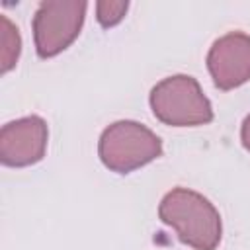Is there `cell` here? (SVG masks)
I'll return each instance as SVG.
<instances>
[{"label": "cell", "instance_id": "1", "mask_svg": "<svg viewBox=\"0 0 250 250\" xmlns=\"http://www.w3.org/2000/svg\"><path fill=\"white\" fill-rule=\"evenodd\" d=\"M158 217L193 250H215L221 242L223 227L219 211L193 189L174 188L168 191L158 205Z\"/></svg>", "mask_w": 250, "mask_h": 250}, {"label": "cell", "instance_id": "2", "mask_svg": "<svg viewBox=\"0 0 250 250\" xmlns=\"http://www.w3.org/2000/svg\"><path fill=\"white\" fill-rule=\"evenodd\" d=\"M150 109L158 121L172 127H195L213 119V107L199 82L188 74H174L150 90Z\"/></svg>", "mask_w": 250, "mask_h": 250}, {"label": "cell", "instance_id": "3", "mask_svg": "<svg viewBox=\"0 0 250 250\" xmlns=\"http://www.w3.org/2000/svg\"><path fill=\"white\" fill-rule=\"evenodd\" d=\"M98 154L111 172L129 174L156 160L162 154V141L137 121H115L102 133Z\"/></svg>", "mask_w": 250, "mask_h": 250}, {"label": "cell", "instance_id": "4", "mask_svg": "<svg viewBox=\"0 0 250 250\" xmlns=\"http://www.w3.org/2000/svg\"><path fill=\"white\" fill-rule=\"evenodd\" d=\"M88 4L82 0L41 2L33 16L35 51L41 59L62 53L80 33Z\"/></svg>", "mask_w": 250, "mask_h": 250}, {"label": "cell", "instance_id": "5", "mask_svg": "<svg viewBox=\"0 0 250 250\" xmlns=\"http://www.w3.org/2000/svg\"><path fill=\"white\" fill-rule=\"evenodd\" d=\"M47 123L39 115L10 121L0 131V160L4 166L23 168L39 162L47 150Z\"/></svg>", "mask_w": 250, "mask_h": 250}, {"label": "cell", "instance_id": "6", "mask_svg": "<svg viewBox=\"0 0 250 250\" xmlns=\"http://www.w3.org/2000/svg\"><path fill=\"white\" fill-rule=\"evenodd\" d=\"M207 68L217 88L232 90L250 80V35L230 31L207 53Z\"/></svg>", "mask_w": 250, "mask_h": 250}, {"label": "cell", "instance_id": "7", "mask_svg": "<svg viewBox=\"0 0 250 250\" xmlns=\"http://www.w3.org/2000/svg\"><path fill=\"white\" fill-rule=\"evenodd\" d=\"M21 39L18 27L10 21L8 16H0V72H10L20 57Z\"/></svg>", "mask_w": 250, "mask_h": 250}, {"label": "cell", "instance_id": "8", "mask_svg": "<svg viewBox=\"0 0 250 250\" xmlns=\"http://www.w3.org/2000/svg\"><path fill=\"white\" fill-rule=\"evenodd\" d=\"M129 4L127 2H109V0H102L96 4V20L102 27H113L117 25L127 12Z\"/></svg>", "mask_w": 250, "mask_h": 250}, {"label": "cell", "instance_id": "9", "mask_svg": "<svg viewBox=\"0 0 250 250\" xmlns=\"http://www.w3.org/2000/svg\"><path fill=\"white\" fill-rule=\"evenodd\" d=\"M240 141H242V146L250 152V115H246L244 121H242V127H240Z\"/></svg>", "mask_w": 250, "mask_h": 250}]
</instances>
